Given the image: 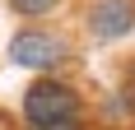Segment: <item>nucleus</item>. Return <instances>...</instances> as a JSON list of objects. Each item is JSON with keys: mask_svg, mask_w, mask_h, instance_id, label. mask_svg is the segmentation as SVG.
I'll return each mask as SVG.
<instances>
[{"mask_svg": "<svg viewBox=\"0 0 135 130\" xmlns=\"http://www.w3.org/2000/svg\"><path fill=\"white\" fill-rule=\"evenodd\" d=\"M9 61L19 70H33V74H56L61 65L70 61V42L51 28H19L9 37Z\"/></svg>", "mask_w": 135, "mask_h": 130, "instance_id": "2", "label": "nucleus"}, {"mask_svg": "<svg viewBox=\"0 0 135 130\" xmlns=\"http://www.w3.org/2000/svg\"><path fill=\"white\" fill-rule=\"evenodd\" d=\"M19 116H23L28 130L61 126V121H84V98H79L75 84H65V79L37 74V79L23 88V98H19Z\"/></svg>", "mask_w": 135, "mask_h": 130, "instance_id": "1", "label": "nucleus"}, {"mask_svg": "<svg viewBox=\"0 0 135 130\" xmlns=\"http://www.w3.org/2000/svg\"><path fill=\"white\" fill-rule=\"evenodd\" d=\"M84 28L98 42H121L135 33V0H89Z\"/></svg>", "mask_w": 135, "mask_h": 130, "instance_id": "3", "label": "nucleus"}, {"mask_svg": "<svg viewBox=\"0 0 135 130\" xmlns=\"http://www.w3.org/2000/svg\"><path fill=\"white\" fill-rule=\"evenodd\" d=\"M42 130H84V121H61V126H42Z\"/></svg>", "mask_w": 135, "mask_h": 130, "instance_id": "5", "label": "nucleus"}, {"mask_svg": "<svg viewBox=\"0 0 135 130\" xmlns=\"http://www.w3.org/2000/svg\"><path fill=\"white\" fill-rule=\"evenodd\" d=\"M19 19H47L51 9H61V0H5Z\"/></svg>", "mask_w": 135, "mask_h": 130, "instance_id": "4", "label": "nucleus"}]
</instances>
